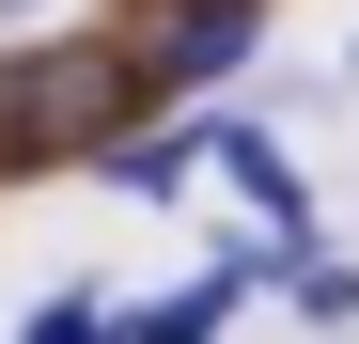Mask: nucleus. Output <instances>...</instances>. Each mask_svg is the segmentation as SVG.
<instances>
[{"mask_svg":"<svg viewBox=\"0 0 359 344\" xmlns=\"http://www.w3.org/2000/svg\"><path fill=\"white\" fill-rule=\"evenodd\" d=\"M141 63L126 47H32L0 63V172H63V157H126L141 141Z\"/></svg>","mask_w":359,"mask_h":344,"instance_id":"f257e3e1","label":"nucleus"},{"mask_svg":"<svg viewBox=\"0 0 359 344\" xmlns=\"http://www.w3.org/2000/svg\"><path fill=\"white\" fill-rule=\"evenodd\" d=\"M250 47H266V0H172L126 63H141V94H203V79L250 63Z\"/></svg>","mask_w":359,"mask_h":344,"instance_id":"f03ea898","label":"nucleus"},{"mask_svg":"<svg viewBox=\"0 0 359 344\" xmlns=\"http://www.w3.org/2000/svg\"><path fill=\"white\" fill-rule=\"evenodd\" d=\"M188 141L234 172V188H250V219H266V251H281V266L313 251V204H297V172H281V141H266V126H188Z\"/></svg>","mask_w":359,"mask_h":344,"instance_id":"7ed1b4c3","label":"nucleus"},{"mask_svg":"<svg viewBox=\"0 0 359 344\" xmlns=\"http://www.w3.org/2000/svg\"><path fill=\"white\" fill-rule=\"evenodd\" d=\"M266 266H281V251H219L188 298H156V313H109V344H219V329H234V298H250Z\"/></svg>","mask_w":359,"mask_h":344,"instance_id":"20e7f679","label":"nucleus"},{"mask_svg":"<svg viewBox=\"0 0 359 344\" xmlns=\"http://www.w3.org/2000/svg\"><path fill=\"white\" fill-rule=\"evenodd\" d=\"M297 313H313V329H344V313H359V266H328V251H297Z\"/></svg>","mask_w":359,"mask_h":344,"instance_id":"39448f33","label":"nucleus"},{"mask_svg":"<svg viewBox=\"0 0 359 344\" xmlns=\"http://www.w3.org/2000/svg\"><path fill=\"white\" fill-rule=\"evenodd\" d=\"M188 157H203V141H188V126H172V141H126V157H109V172H126V188L156 204V188H172V172H188Z\"/></svg>","mask_w":359,"mask_h":344,"instance_id":"423d86ee","label":"nucleus"},{"mask_svg":"<svg viewBox=\"0 0 359 344\" xmlns=\"http://www.w3.org/2000/svg\"><path fill=\"white\" fill-rule=\"evenodd\" d=\"M16 344H109V313H94V298H47V313H32Z\"/></svg>","mask_w":359,"mask_h":344,"instance_id":"0eeeda50","label":"nucleus"}]
</instances>
